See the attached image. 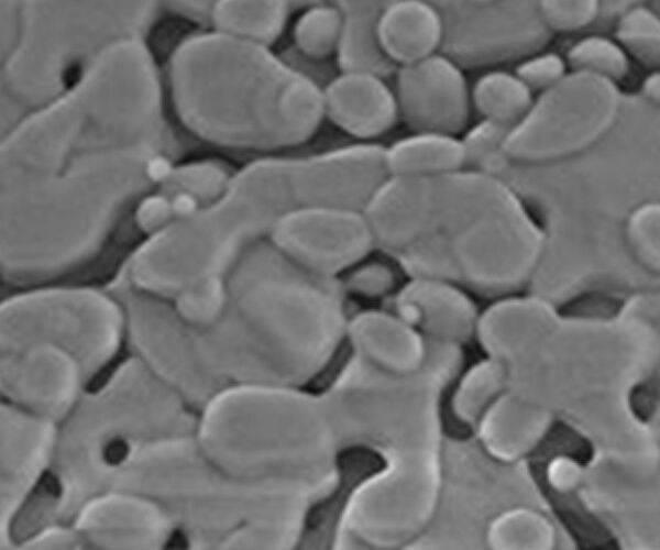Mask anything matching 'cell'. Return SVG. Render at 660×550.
Returning <instances> with one entry per match:
<instances>
[{
    "label": "cell",
    "instance_id": "cell-24",
    "mask_svg": "<svg viewBox=\"0 0 660 550\" xmlns=\"http://www.w3.org/2000/svg\"><path fill=\"white\" fill-rule=\"evenodd\" d=\"M540 20L549 31L574 32L594 22L600 3L593 0L537 2Z\"/></svg>",
    "mask_w": 660,
    "mask_h": 550
},
{
    "label": "cell",
    "instance_id": "cell-5",
    "mask_svg": "<svg viewBox=\"0 0 660 550\" xmlns=\"http://www.w3.org/2000/svg\"><path fill=\"white\" fill-rule=\"evenodd\" d=\"M267 238L301 270L336 279L376 248L362 211L329 207H295Z\"/></svg>",
    "mask_w": 660,
    "mask_h": 550
},
{
    "label": "cell",
    "instance_id": "cell-8",
    "mask_svg": "<svg viewBox=\"0 0 660 550\" xmlns=\"http://www.w3.org/2000/svg\"><path fill=\"white\" fill-rule=\"evenodd\" d=\"M386 78L339 72L322 89L323 117L361 142H373L399 120L394 89Z\"/></svg>",
    "mask_w": 660,
    "mask_h": 550
},
{
    "label": "cell",
    "instance_id": "cell-12",
    "mask_svg": "<svg viewBox=\"0 0 660 550\" xmlns=\"http://www.w3.org/2000/svg\"><path fill=\"white\" fill-rule=\"evenodd\" d=\"M338 463V485L306 514L299 547L331 546L340 517L352 494L386 466V460L378 451L360 446L342 450Z\"/></svg>",
    "mask_w": 660,
    "mask_h": 550
},
{
    "label": "cell",
    "instance_id": "cell-28",
    "mask_svg": "<svg viewBox=\"0 0 660 550\" xmlns=\"http://www.w3.org/2000/svg\"><path fill=\"white\" fill-rule=\"evenodd\" d=\"M129 453V444L122 438H113L103 448L102 458L109 465L121 463Z\"/></svg>",
    "mask_w": 660,
    "mask_h": 550
},
{
    "label": "cell",
    "instance_id": "cell-27",
    "mask_svg": "<svg viewBox=\"0 0 660 550\" xmlns=\"http://www.w3.org/2000/svg\"><path fill=\"white\" fill-rule=\"evenodd\" d=\"M277 54L292 69L322 89L339 73L334 58H314L299 52L292 43L285 45Z\"/></svg>",
    "mask_w": 660,
    "mask_h": 550
},
{
    "label": "cell",
    "instance_id": "cell-30",
    "mask_svg": "<svg viewBox=\"0 0 660 550\" xmlns=\"http://www.w3.org/2000/svg\"><path fill=\"white\" fill-rule=\"evenodd\" d=\"M165 547L170 549H185L188 547L187 537L180 529H175L168 538Z\"/></svg>",
    "mask_w": 660,
    "mask_h": 550
},
{
    "label": "cell",
    "instance_id": "cell-1",
    "mask_svg": "<svg viewBox=\"0 0 660 550\" xmlns=\"http://www.w3.org/2000/svg\"><path fill=\"white\" fill-rule=\"evenodd\" d=\"M544 249L543 230L510 187L463 168L428 177L420 234L393 257L410 278L509 294L534 276Z\"/></svg>",
    "mask_w": 660,
    "mask_h": 550
},
{
    "label": "cell",
    "instance_id": "cell-7",
    "mask_svg": "<svg viewBox=\"0 0 660 550\" xmlns=\"http://www.w3.org/2000/svg\"><path fill=\"white\" fill-rule=\"evenodd\" d=\"M394 76L399 120L413 132L455 135L465 129L471 96L465 76L454 61L436 53L398 67Z\"/></svg>",
    "mask_w": 660,
    "mask_h": 550
},
{
    "label": "cell",
    "instance_id": "cell-11",
    "mask_svg": "<svg viewBox=\"0 0 660 550\" xmlns=\"http://www.w3.org/2000/svg\"><path fill=\"white\" fill-rule=\"evenodd\" d=\"M377 31L384 53L398 68L439 53L443 22L435 3L384 1Z\"/></svg>",
    "mask_w": 660,
    "mask_h": 550
},
{
    "label": "cell",
    "instance_id": "cell-6",
    "mask_svg": "<svg viewBox=\"0 0 660 550\" xmlns=\"http://www.w3.org/2000/svg\"><path fill=\"white\" fill-rule=\"evenodd\" d=\"M388 177L385 146L356 142L304 158H294L292 186L297 207L363 211Z\"/></svg>",
    "mask_w": 660,
    "mask_h": 550
},
{
    "label": "cell",
    "instance_id": "cell-19",
    "mask_svg": "<svg viewBox=\"0 0 660 550\" xmlns=\"http://www.w3.org/2000/svg\"><path fill=\"white\" fill-rule=\"evenodd\" d=\"M63 496L59 479L44 471L32 486L9 525V538L15 546L25 543L44 530L53 519Z\"/></svg>",
    "mask_w": 660,
    "mask_h": 550
},
{
    "label": "cell",
    "instance_id": "cell-22",
    "mask_svg": "<svg viewBox=\"0 0 660 550\" xmlns=\"http://www.w3.org/2000/svg\"><path fill=\"white\" fill-rule=\"evenodd\" d=\"M659 205L647 201L637 206L627 217L625 234L637 262L651 273L659 270Z\"/></svg>",
    "mask_w": 660,
    "mask_h": 550
},
{
    "label": "cell",
    "instance_id": "cell-9",
    "mask_svg": "<svg viewBox=\"0 0 660 550\" xmlns=\"http://www.w3.org/2000/svg\"><path fill=\"white\" fill-rule=\"evenodd\" d=\"M397 316L433 336H463L472 328L474 305L460 285L439 278L411 277L395 298Z\"/></svg>",
    "mask_w": 660,
    "mask_h": 550
},
{
    "label": "cell",
    "instance_id": "cell-20",
    "mask_svg": "<svg viewBox=\"0 0 660 550\" xmlns=\"http://www.w3.org/2000/svg\"><path fill=\"white\" fill-rule=\"evenodd\" d=\"M615 36L620 47L645 67L654 69L660 61V20L646 6H634L619 16Z\"/></svg>",
    "mask_w": 660,
    "mask_h": 550
},
{
    "label": "cell",
    "instance_id": "cell-16",
    "mask_svg": "<svg viewBox=\"0 0 660 550\" xmlns=\"http://www.w3.org/2000/svg\"><path fill=\"white\" fill-rule=\"evenodd\" d=\"M290 13L289 1H242L218 4L215 18L226 35L272 48Z\"/></svg>",
    "mask_w": 660,
    "mask_h": 550
},
{
    "label": "cell",
    "instance_id": "cell-13",
    "mask_svg": "<svg viewBox=\"0 0 660 550\" xmlns=\"http://www.w3.org/2000/svg\"><path fill=\"white\" fill-rule=\"evenodd\" d=\"M337 2L342 11V29L334 54L339 72L394 76L397 67L384 53L377 31L384 1Z\"/></svg>",
    "mask_w": 660,
    "mask_h": 550
},
{
    "label": "cell",
    "instance_id": "cell-26",
    "mask_svg": "<svg viewBox=\"0 0 660 550\" xmlns=\"http://www.w3.org/2000/svg\"><path fill=\"white\" fill-rule=\"evenodd\" d=\"M566 62L557 53L532 55L516 67V76L531 90L543 91L559 82L566 74Z\"/></svg>",
    "mask_w": 660,
    "mask_h": 550
},
{
    "label": "cell",
    "instance_id": "cell-21",
    "mask_svg": "<svg viewBox=\"0 0 660 550\" xmlns=\"http://www.w3.org/2000/svg\"><path fill=\"white\" fill-rule=\"evenodd\" d=\"M566 65L572 72L602 76L614 82L626 77L630 69L627 53L620 45L605 36H585L566 51Z\"/></svg>",
    "mask_w": 660,
    "mask_h": 550
},
{
    "label": "cell",
    "instance_id": "cell-15",
    "mask_svg": "<svg viewBox=\"0 0 660 550\" xmlns=\"http://www.w3.org/2000/svg\"><path fill=\"white\" fill-rule=\"evenodd\" d=\"M524 457L528 461L529 472L540 493L580 549L618 548L612 531L587 510L578 494L562 493L551 485L548 468L549 463L556 460L553 455L532 448Z\"/></svg>",
    "mask_w": 660,
    "mask_h": 550
},
{
    "label": "cell",
    "instance_id": "cell-29",
    "mask_svg": "<svg viewBox=\"0 0 660 550\" xmlns=\"http://www.w3.org/2000/svg\"><path fill=\"white\" fill-rule=\"evenodd\" d=\"M644 97L651 103L658 105L660 99V76L653 70L644 80L641 86Z\"/></svg>",
    "mask_w": 660,
    "mask_h": 550
},
{
    "label": "cell",
    "instance_id": "cell-25",
    "mask_svg": "<svg viewBox=\"0 0 660 550\" xmlns=\"http://www.w3.org/2000/svg\"><path fill=\"white\" fill-rule=\"evenodd\" d=\"M363 261L346 271L339 279L343 290L364 297L389 294L396 284L394 268L383 262L363 263Z\"/></svg>",
    "mask_w": 660,
    "mask_h": 550
},
{
    "label": "cell",
    "instance_id": "cell-4",
    "mask_svg": "<svg viewBox=\"0 0 660 550\" xmlns=\"http://www.w3.org/2000/svg\"><path fill=\"white\" fill-rule=\"evenodd\" d=\"M622 96L602 76L568 73L534 99L510 129L503 146L507 160L542 164L576 155L597 143L614 125Z\"/></svg>",
    "mask_w": 660,
    "mask_h": 550
},
{
    "label": "cell",
    "instance_id": "cell-10",
    "mask_svg": "<svg viewBox=\"0 0 660 550\" xmlns=\"http://www.w3.org/2000/svg\"><path fill=\"white\" fill-rule=\"evenodd\" d=\"M346 331L355 355L386 373L410 375L427 360L419 333L398 316L364 312Z\"/></svg>",
    "mask_w": 660,
    "mask_h": 550
},
{
    "label": "cell",
    "instance_id": "cell-2",
    "mask_svg": "<svg viewBox=\"0 0 660 550\" xmlns=\"http://www.w3.org/2000/svg\"><path fill=\"white\" fill-rule=\"evenodd\" d=\"M224 317L243 373L268 384L308 378L344 331L339 279L310 274L268 238L250 245L226 277Z\"/></svg>",
    "mask_w": 660,
    "mask_h": 550
},
{
    "label": "cell",
    "instance_id": "cell-3",
    "mask_svg": "<svg viewBox=\"0 0 660 550\" xmlns=\"http://www.w3.org/2000/svg\"><path fill=\"white\" fill-rule=\"evenodd\" d=\"M208 121L224 145L273 152L310 140L323 117L322 88L271 47L229 35L209 43Z\"/></svg>",
    "mask_w": 660,
    "mask_h": 550
},
{
    "label": "cell",
    "instance_id": "cell-18",
    "mask_svg": "<svg viewBox=\"0 0 660 550\" xmlns=\"http://www.w3.org/2000/svg\"><path fill=\"white\" fill-rule=\"evenodd\" d=\"M342 29L338 2L314 1L300 10L292 30V44L318 59L334 58Z\"/></svg>",
    "mask_w": 660,
    "mask_h": 550
},
{
    "label": "cell",
    "instance_id": "cell-14",
    "mask_svg": "<svg viewBox=\"0 0 660 550\" xmlns=\"http://www.w3.org/2000/svg\"><path fill=\"white\" fill-rule=\"evenodd\" d=\"M388 175L435 177L466 165L462 140L437 132H413L385 146Z\"/></svg>",
    "mask_w": 660,
    "mask_h": 550
},
{
    "label": "cell",
    "instance_id": "cell-17",
    "mask_svg": "<svg viewBox=\"0 0 660 550\" xmlns=\"http://www.w3.org/2000/svg\"><path fill=\"white\" fill-rule=\"evenodd\" d=\"M471 105L483 119L515 127L532 105V91L516 76L492 70L480 76L470 90Z\"/></svg>",
    "mask_w": 660,
    "mask_h": 550
},
{
    "label": "cell",
    "instance_id": "cell-23",
    "mask_svg": "<svg viewBox=\"0 0 660 550\" xmlns=\"http://www.w3.org/2000/svg\"><path fill=\"white\" fill-rule=\"evenodd\" d=\"M510 129L486 119L473 125L462 139L466 164L490 174L501 167L507 161L503 146Z\"/></svg>",
    "mask_w": 660,
    "mask_h": 550
}]
</instances>
